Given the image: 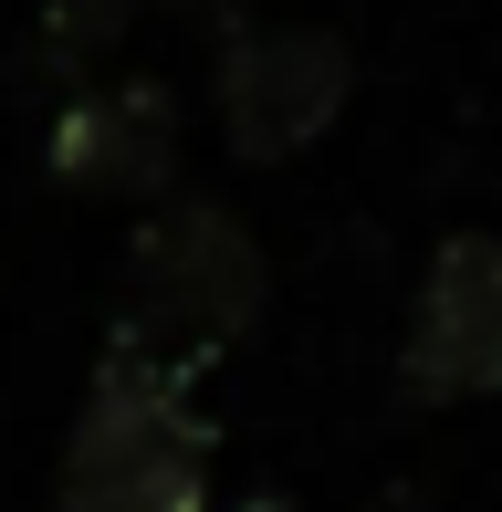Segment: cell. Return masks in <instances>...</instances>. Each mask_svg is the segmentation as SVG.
I'll list each match as a JSON object with an SVG mask.
<instances>
[{
  "label": "cell",
  "instance_id": "cell-6",
  "mask_svg": "<svg viewBox=\"0 0 502 512\" xmlns=\"http://www.w3.org/2000/svg\"><path fill=\"white\" fill-rule=\"evenodd\" d=\"M126 11H136V0H63V11H53V63L105 53V42L126 32Z\"/></svg>",
  "mask_w": 502,
  "mask_h": 512
},
{
  "label": "cell",
  "instance_id": "cell-2",
  "mask_svg": "<svg viewBox=\"0 0 502 512\" xmlns=\"http://www.w3.org/2000/svg\"><path fill=\"white\" fill-rule=\"evenodd\" d=\"M272 304L262 241L231 220L220 199H157L147 230L126 241V293H116V335L157 345L178 366H210L220 345H241Z\"/></svg>",
  "mask_w": 502,
  "mask_h": 512
},
{
  "label": "cell",
  "instance_id": "cell-1",
  "mask_svg": "<svg viewBox=\"0 0 502 512\" xmlns=\"http://www.w3.org/2000/svg\"><path fill=\"white\" fill-rule=\"evenodd\" d=\"M210 450L220 429L199 418V366L157 356L136 335H105L84 377L74 439H63V512H199L210 502Z\"/></svg>",
  "mask_w": 502,
  "mask_h": 512
},
{
  "label": "cell",
  "instance_id": "cell-5",
  "mask_svg": "<svg viewBox=\"0 0 502 512\" xmlns=\"http://www.w3.org/2000/svg\"><path fill=\"white\" fill-rule=\"evenodd\" d=\"M42 157H53V189H74V199H168V178H178V95L157 74L95 84V95L63 105Z\"/></svg>",
  "mask_w": 502,
  "mask_h": 512
},
{
  "label": "cell",
  "instance_id": "cell-8",
  "mask_svg": "<svg viewBox=\"0 0 502 512\" xmlns=\"http://www.w3.org/2000/svg\"><path fill=\"white\" fill-rule=\"evenodd\" d=\"M241 512H293V502H283V492H251V502H241Z\"/></svg>",
  "mask_w": 502,
  "mask_h": 512
},
{
  "label": "cell",
  "instance_id": "cell-7",
  "mask_svg": "<svg viewBox=\"0 0 502 512\" xmlns=\"http://www.w3.org/2000/svg\"><path fill=\"white\" fill-rule=\"evenodd\" d=\"M168 11H189V21H231L241 0H168Z\"/></svg>",
  "mask_w": 502,
  "mask_h": 512
},
{
  "label": "cell",
  "instance_id": "cell-4",
  "mask_svg": "<svg viewBox=\"0 0 502 512\" xmlns=\"http://www.w3.org/2000/svg\"><path fill=\"white\" fill-rule=\"evenodd\" d=\"M398 387L429 408L502 398V230H450L408 293Z\"/></svg>",
  "mask_w": 502,
  "mask_h": 512
},
{
  "label": "cell",
  "instance_id": "cell-3",
  "mask_svg": "<svg viewBox=\"0 0 502 512\" xmlns=\"http://www.w3.org/2000/svg\"><path fill=\"white\" fill-rule=\"evenodd\" d=\"M210 95H220V136H231L241 168H283L304 157L314 136L346 115L356 95V53L314 21H272V32H231L210 63Z\"/></svg>",
  "mask_w": 502,
  "mask_h": 512
}]
</instances>
